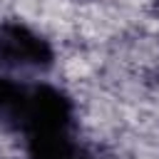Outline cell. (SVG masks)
<instances>
[{"label": "cell", "mask_w": 159, "mask_h": 159, "mask_svg": "<svg viewBox=\"0 0 159 159\" xmlns=\"http://www.w3.org/2000/svg\"><path fill=\"white\" fill-rule=\"evenodd\" d=\"M0 124L22 134L30 159H92L75 134L72 99L52 84L0 75Z\"/></svg>", "instance_id": "cell-1"}, {"label": "cell", "mask_w": 159, "mask_h": 159, "mask_svg": "<svg viewBox=\"0 0 159 159\" xmlns=\"http://www.w3.org/2000/svg\"><path fill=\"white\" fill-rule=\"evenodd\" d=\"M55 65V50L47 37L22 20L0 22V70L47 72Z\"/></svg>", "instance_id": "cell-2"}, {"label": "cell", "mask_w": 159, "mask_h": 159, "mask_svg": "<svg viewBox=\"0 0 159 159\" xmlns=\"http://www.w3.org/2000/svg\"><path fill=\"white\" fill-rule=\"evenodd\" d=\"M157 2H159V0H157Z\"/></svg>", "instance_id": "cell-3"}]
</instances>
